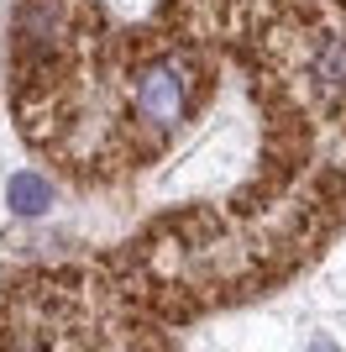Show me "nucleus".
Listing matches in <instances>:
<instances>
[{"instance_id":"obj_1","label":"nucleus","mask_w":346,"mask_h":352,"mask_svg":"<svg viewBox=\"0 0 346 352\" xmlns=\"http://www.w3.org/2000/svg\"><path fill=\"white\" fill-rule=\"evenodd\" d=\"M131 100H137V116H142L147 126H173V121H184V111H189V74L173 58H163V63H152V69H142Z\"/></svg>"},{"instance_id":"obj_2","label":"nucleus","mask_w":346,"mask_h":352,"mask_svg":"<svg viewBox=\"0 0 346 352\" xmlns=\"http://www.w3.org/2000/svg\"><path fill=\"white\" fill-rule=\"evenodd\" d=\"M47 206H53V184H47L43 174L16 168V174L5 179V210H11V216L32 221V216H47Z\"/></svg>"}]
</instances>
